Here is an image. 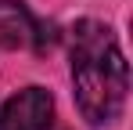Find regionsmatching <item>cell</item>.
I'll return each instance as SVG.
<instances>
[{"mask_svg":"<svg viewBox=\"0 0 133 130\" xmlns=\"http://www.w3.org/2000/svg\"><path fill=\"white\" fill-rule=\"evenodd\" d=\"M72 87H76V105L90 127L111 123L122 112L130 87L126 58L111 29L94 18L72 29Z\"/></svg>","mask_w":133,"mask_h":130,"instance_id":"cell-1","label":"cell"},{"mask_svg":"<svg viewBox=\"0 0 133 130\" xmlns=\"http://www.w3.org/2000/svg\"><path fill=\"white\" fill-rule=\"evenodd\" d=\"M40 36V25L22 0H0V51L29 47Z\"/></svg>","mask_w":133,"mask_h":130,"instance_id":"cell-3","label":"cell"},{"mask_svg":"<svg viewBox=\"0 0 133 130\" xmlns=\"http://www.w3.org/2000/svg\"><path fill=\"white\" fill-rule=\"evenodd\" d=\"M54 123V98L43 87H25L0 108V130H50Z\"/></svg>","mask_w":133,"mask_h":130,"instance_id":"cell-2","label":"cell"}]
</instances>
